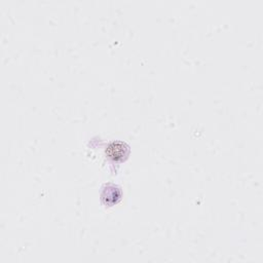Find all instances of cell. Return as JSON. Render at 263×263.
<instances>
[{
    "mask_svg": "<svg viewBox=\"0 0 263 263\" xmlns=\"http://www.w3.org/2000/svg\"><path fill=\"white\" fill-rule=\"evenodd\" d=\"M106 152L114 160H119L127 156L128 146L122 142H112L108 145Z\"/></svg>",
    "mask_w": 263,
    "mask_h": 263,
    "instance_id": "6da1fadb",
    "label": "cell"
}]
</instances>
